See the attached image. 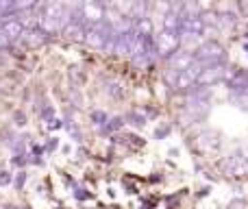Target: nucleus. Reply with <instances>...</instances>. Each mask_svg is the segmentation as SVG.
I'll use <instances>...</instances> for the list:
<instances>
[{
    "label": "nucleus",
    "mask_w": 248,
    "mask_h": 209,
    "mask_svg": "<svg viewBox=\"0 0 248 209\" xmlns=\"http://www.w3.org/2000/svg\"><path fill=\"white\" fill-rule=\"evenodd\" d=\"M211 107V96L209 90L202 85H194L192 90H187V98H185V113L189 115L192 122L196 120H205Z\"/></svg>",
    "instance_id": "1"
},
{
    "label": "nucleus",
    "mask_w": 248,
    "mask_h": 209,
    "mask_svg": "<svg viewBox=\"0 0 248 209\" xmlns=\"http://www.w3.org/2000/svg\"><path fill=\"white\" fill-rule=\"evenodd\" d=\"M194 57H196V61H201L202 65L222 64V61H227V50H224V46L220 42H216V39H209V42L201 44V46L196 48Z\"/></svg>",
    "instance_id": "2"
},
{
    "label": "nucleus",
    "mask_w": 248,
    "mask_h": 209,
    "mask_svg": "<svg viewBox=\"0 0 248 209\" xmlns=\"http://www.w3.org/2000/svg\"><path fill=\"white\" fill-rule=\"evenodd\" d=\"M229 64L222 61V64H209V65H202L201 74H198V81L196 85L202 87H211V85H218V83L227 81L229 79Z\"/></svg>",
    "instance_id": "3"
},
{
    "label": "nucleus",
    "mask_w": 248,
    "mask_h": 209,
    "mask_svg": "<svg viewBox=\"0 0 248 209\" xmlns=\"http://www.w3.org/2000/svg\"><path fill=\"white\" fill-rule=\"evenodd\" d=\"M181 33H172V31L163 29L159 35H155V48H157V57L161 59H170L176 50L181 48Z\"/></svg>",
    "instance_id": "4"
},
{
    "label": "nucleus",
    "mask_w": 248,
    "mask_h": 209,
    "mask_svg": "<svg viewBox=\"0 0 248 209\" xmlns=\"http://www.w3.org/2000/svg\"><path fill=\"white\" fill-rule=\"evenodd\" d=\"M248 168V153L246 150H233L229 157H224L220 161V170L227 177H240L244 175V170Z\"/></svg>",
    "instance_id": "5"
},
{
    "label": "nucleus",
    "mask_w": 248,
    "mask_h": 209,
    "mask_svg": "<svg viewBox=\"0 0 248 209\" xmlns=\"http://www.w3.org/2000/svg\"><path fill=\"white\" fill-rule=\"evenodd\" d=\"M78 9H81L83 20L87 22V26L105 22V13L107 11H105V4L100 2V0H83Z\"/></svg>",
    "instance_id": "6"
},
{
    "label": "nucleus",
    "mask_w": 248,
    "mask_h": 209,
    "mask_svg": "<svg viewBox=\"0 0 248 209\" xmlns=\"http://www.w3.org/2000/svg\"><path fill=\"white\" fill-rule=\"evenodd\" d=\"M205 24H202L201 16L183 17V26H181V39H201L205 35Z\"/></svg>",
    "instance_id": "7"
},
{
    "label": "nucleus",
    "mask_w": 248,
    "mask_h": 209,
    "mask_svg": "<svg viewBox=\"0 0 248 209\" xmlns=\"http://www.w3.org/2000/svg\"><path fill=\"white\" fill-rule=\"evenodd\" d=\"M107 22H100V24H92L87 26V37L85 42L90 44L92 48H98V50H103L105 48V35H107Z\"/></svg>",
    "instance_id": "8"
},
{
    "label": "nucleus",
    "mask_w": 248,
    "mask_h": 209,
    "mask_svg": "<svg viewBox=\"0 0 248 209\" xmlns=\"http://www.w3.org/2000/svg\"><path fill=\"white\" fill-rule=\"evenodd\" d=\"M196 61V57H194V52H189V50H176L174 55L168 59V68L170 70H176V72H183V70H187L189 65Z\"/></svg>",
    "instance_id": "9"
},
{
    "label": "nucleus",
    "mask_w": 248,
    "mask_h": 209,
    "mask_svg": "<svg viewBox=\"0 0 248 209\" xmlns=\"http://www.w3.org/2000/svg\"><path fill=\"white\" fill-rule=\"evenodd\" d=\"M0 29L4 31V33L9 35V39L11 42H16V39H22V35H24V24H22L20 20H17V16H7L2 22H0Z\"/></svg>",
    "instance_id": "10"
},
{
    "label": "nucleus",
    "mask_w": 248,
    "mask_h": 209,
    "mask_svg": "<svg viewBox=\"0 0 248 209\" xmlns=\"http://www.w3.org/2000/svg\"><path fill=\"white\" fill-rule=\"evenodd\" d=\"M229 90L235 94V92H246L248 90V70H233L227 79Z\"/></svg>",
    "instance_id": "11"
},
{
    "label": "nucleus",
    "mask_w": 248,
    "mask_h": 209,
    "mask_svg": "<svg viewBox=\"0 0 248 209\" xmlns=\"http://www.w3.org/2000/svg\"><path fill=\"white\" fill-rule=\"evenodd\" d=\"M22 39H24L31 48H37V46H44V44L48 42V33L44 29H39V26H35V29H26L24 35H22Z\"/></svg>",
    "instance_id": "12"
},
{
    "label": "nucleus",
    "mask_w": 248,
    "mask_h": 209,
    "mask_svg": "<svg viewBox=\"0 0 248 209\" xmlns=\"http://www.w3.org/2000/svg\"><path fill=\"white\" fill-rule=\"evenodd\" d=\"M196 144H198V148L205 150V153H209V150H216V148L220 146L218 133H214V131H205V133H201V135H198V140H196Z\"/></svg>",
    "instance_id": "13"
},
{
    "label": "nucleus",
    "mask_w": 248,
    "mask_h": 209,
    "mask_svg": "<svg viewBox=\"0 0 248 209\" xmlns=\"http://www.w3.org/2000/svg\"><path fill=\"white\" fill-rule=\"evenodd\" d=\"M181 26H183V16H181V11L170 9V11L163 16V29L172 31V33H181Z\"/></svg>",
    "instance_id": "14"
},
{
    "label": "nucleus",
    "mask_w": 248,
    "mask_h": 209,
    "mask_svg": "<svg viewBox=\"0 0 248 209\" xmlns=\"http://www.w3.org/2000/svg\"><path fill=\"white\" fill-rule=\"evenodd\" d=\"M133 29H135V31H137V35H140V37H144V39H153V37H155L153 22H150V17H148V16L133 20Z\"/></svg>",
    "instance_id": "15"
},
{
    "label": "nucleus",
    "mask_w": 248,
    "mask_h": 209,
    "mask_svg": "<svg viewBox=\"0 0 248 209\" xmlns=\"http://www.w3.org/2000/svg\"><path fill=\"white\" fill-rule=\"evenodd\" d=\"M201 20L202 24H205V29H209V26H220V17L216 11H201Z\"/></svg>",
    "instance_id": "16"
},
{
    "label": "nucleus",
    "mask_w": 248,
    "mask_h": 209,
    "mask_svg": "<svg viewBox=\"0 0 248 209\" xmlns=\"http://www.w3.org/2000/svg\"><path fill=\"white\" fill-rule=\"evenodd\" d=\"M218 17H220V26H224V29H233L237 22V17L233 13H218Z\"/></svg>",
    "instance_id": "17"
},
{
    "label": "nucleus",
    "mask_w": 248,
    "mask_h": 209,
    "mask_svg": "<svg viewBox=\"0 0 248 209\" xmlns=\"http://www.w3.org/2000/svg\"><path fill=\"white\" fill-rule=\"evenodd\" d=\"M39 0H16V9L17 11H24V9H33Z\"/></svg>",
    "instance_id": "18"
},
{
    "label": "nucleus",
    "mask_w": 248,
    "mask_h": 209,
    "mask_svg": "<svg viewBox=\"0 0 248 209\" xmlns=\"http://www.w3.org/2000/svg\"><path fill=\"white\" fill-rule=\"evenodd\" d=\"M126 120H131V124H135V127H144V124H146V118H144V115L135 113V111H133V113H128Z\"/></svg>",
    "instance_id": "19"
},
{
    "label": "nucleus",
    "mask_w": 248,
    "mask_h": 209,
    "mask_svg": "<svg viewBox=\"0 0 248 209\" xmlns=\"http://www.w3.org/2000/svg\"><path fill=\"white\" fill-rule=\"evenodd\" d=\"M11 39H9V35L7 33H4V31L2 29H0V50H7V48L9 46H11Z\"/></svg>",
    "instance_id": "20"
},
{
    "label": "nucleus",
    "mask_w": 248,
    "mask_h": 209,
    "mask_svg": "<svg viewBox=\"0 0 248 209\" xmlns=\"http://www.w3.org/2000/svg\"><path fill=\"white\" fill-rule=\"evenodd\" d=\"M122 127V120L120 118H116V120H111V122H105V131L107 133H111V131H116V129H120Z\"/></svg>",
    "instance_id": "21"
},
{
    "label": "nucleus",
    "mask_w": 248,
    "mask_h": 209,
    "mask_svg": "<svg viewBox=\"0 0 248 209\" xmlns=\"http://www.w3.org/2000/svg\"><path fill=\"white\" fill-rule=\"evenodd\" d=\"M168 2V7L170 9H174V11H181V9L185 7V2H187V0H166Z\"/></svg>",
    "instance_id": "22"
},
{
    "label": "nucleus",
    "mask_w": 248,
    "mask_h": 209,
    "mask_svg": "<svg viewBox=\"0 0 248 209\" xmlns=\"http://www.w3.org/2000/svg\"><path fill=\"white\" fill-rule=\"evenodd\" d=\"M227 209H248V207H246V203L242 201V198H235V201L229 203V207H227Z\"/></svg>",
    "instance_id": "23"
},
{
    "label": "nucleus",
    "mask_w": 248,
    "mask_h": 209,
    "mask_svg": "<svg viewBox=\"0 0 248 209\" xmlns=\"http://www.w3.org/2000/svg\"><path fill=\"white\" fill-rule=\"evenodd\" d=\"M92 118L96 120V124H105V122H107V115L100 113V111H94V113H92Z\"/></svg>",
    "instance_id": "24"
},
{
    "label": "nucleus",
    "mask_w": 248,
    "mask_h": 209,
    "mask_svg": "<svg viewBox=\"0 0 248 209\" xmlns=\"http://www.w3.org/2000/svg\"><path fill=\"white\" fill-rule=\"evenodd\" d=\"M11 181V175L9 172H0V185H7Z\"/></svg>",
    "instance_id": "25"
},
{
    "label": "nucleus",
    "mask_w": 248,
    "mask_h": 209,
    "mask_svg": "<svg viewBox=\"0 0 248 209\" xmlns=\"http://www.w3.org/2000/svg\"><path fill=\"white\" fill-rule=\"evenodd\" d=\"M24 179H26V177H24V172H20V175H17V179H16V185H17V188H20V185L24 183Z\"/></svg>",
    "instance_id": "26"
},
{
    "label": "nucleus",
    "mask_w": 248,
    "mask_h": 209,
    "mask_svg": "<svg viewBox=\"0 0 248 209\" xmlns=\"http://www.w3.org/2000/svg\"><path fill=\"white\" fill-rule=\"evenodd\" d=\"M244 52H246V57H248V44H244Z\"/></svg>",
    "instance_id": "27"
},
{
    "label": "nucleus",
    "mask_w": 248,
    "mask_h": 209,
    "mask_svg": "<svg viewBox=\"0 0 248 209\" xmlns=\"http://www.w3.org/2000/svg\"><path fill=\"white\" fill-rule=\"evenodd\" d=\"M100 2H103V4H109V2H111V0H100Z\"/></svg>",
    "instance_id": "28"
}]
</instances>
